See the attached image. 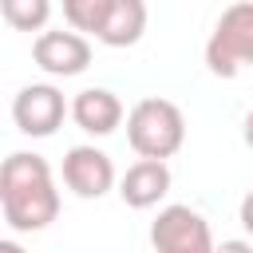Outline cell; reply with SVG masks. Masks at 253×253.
Wrapping results in <instances>:
<instances>
[{
	"label": "cell",
	"instance_id": "14",
	"mask_svg": "<svg viewBox=\"0 0 253 253\" xmlns=\"http://www.w3.org/2000/svg\"><path fill=\"white\" fill-rule=\"evenodd\" d=\"M237 217H241V225H245V233L253 237V190H249V194L241 198V213H237Z\"/></svg>",
	"mask_w": 253,
	"mask_h": 253
},
{
	"label": "cell",
	"instance_id": "15",
	"mask_svg": "<svg viewBox=\"0 0 253 253\" xmlns=\"http://www.w3.org/2000/svg\"><path fill=\"white\" fill-rule=\"evenodd\" d=\"M241 138H245V146L253 150V111L245 115V126H241Z\"/></svg>",
	"mask_w": 253,
	"mask_h": 253
},
{
	"label": "cell",
	"instance_id": "10",
	"mask_svg": "<svg viewBox=\"0 0 253 253\" xmlns=\"http://www.w3.org/2000/svg\"><path fill=\"white\" fill-rule=\"evenodd\" d=\"M142 32H146V0H111L95 40L107 47H134Z\"/></svg>",
	"mask_w": 253,
	"mask_h": 253
},
{
	"label": "cell",
	"instance_id": "3",
	"mask_svg": "<svg viewBox=\"0 0 253 253\" xmlns=\"http://www.w3.org/2000/svg\"><path fill=\"white\" fill-rule=\"evenodd\" d=\"M253 63V0H233L206 40V67L217 79H237Z\"/></svg>",
	"mask_w": 253,
	"mask_h": 253
},
{
	"label": "cell",
	"instance_id": "12",
	"mask_svg": "<svg viewBox=\"0 0 253 253\" xmlns=\"http://www.w3.org/2000/svg\"><path fill=\"white\" fill-rule=\"evenodd\" d=\"M107 4L111 0H63V20L71 24V32H87V36H99L103 28V16H107Z\"/></svg>",
	"mask_w": 253,
	"mask_h": 253
},
{
	"label": "cell",
	"instance_id": "1",
	"mask_svg": "<svg viewBox=\"0 0 253 253\" xmlns=\"http://www.w3.org/2000/svg\"><path fill=\"white\" fill-rule=\"evenodd\" d=\"M0 213L12 233H40L59 217V190L43 154L12 150L0 166Z\"/></svg>",
	"mask_w": 253,
	"mask_h": 253
},
{
	"label": "cell",
	"instance_id": "4",
	"mask_svg": "<svg viewBox=\"0 0 253 253\" xmlns=\"http://www.w3.org/2000/svg\"><path fill=\"white\" fill-rule=\"evenodd\" d=\"M67 115H71V103L55 83H28L12 99V123L28 138H51Z\"/></svg>",
	"mask_w": 253,
	"mask_h": 253
},
{
	"label": "cell",
	"instance_id": "6",
	"mask_svg": "<svg viewBox=\"0 0 253 253\" xmlns=\"http://www.w3.org/2000/svg\"><path fill=\"white\" fill-rule=\"evenodd\" d=\"M32 59H36V67H40L43 75H51V79H71V75H83V71L91 67V43H87V36L63 32V28L40 32V36L32 40Z\"/></svg>",
	"mask_w": 253,
	"mask_h": 253
},
{
	"label": "cell",
	"instance_id": "8",
	"mask_svg": "<svg viewBox=\"0 0 253 253\" xmlns=\"http://www.w3.org/2000/svg\"><path fill=\"white\" fill-rule=\"evenodd\" d=\"M170 166L162 158H138L134 166H126V174L119 178V198L130 210H150L170 194Z\"/></svg>",
	"mask_w": 253,
	"mask_h": 253
},
{
	"label": "cell",
	"instance_id": "9",
	"mask_svg": "<svg viewBox=\"0 0 253 253\" xmlns=\"http://www.w3.org/2000/svg\"><path fill=\"white\" fill-rule=\"evenodd\" d=\"M123 99L115 95V91H107V87H83L75 99H71V119H75V126L79 130H87V134H95V138H107V134H115L119 130V123H123Z\"/></svg>",
	"mask_w": 253,
	"mask_h": 253
},
{
	"label": "cell",
	"instance_id": "16",
	"mask_svg": "<svg viewBox=\"0 0 253 253\" xmlns=\"http://www.w3.org/2000/svg\"><path fill=\"white\" fill-rule=\"evenodd\" d=\"M0 253H24V249H20V245L8 237V241H0Z\"/></svg>",
	"mask_w": 253,
	"mask_h": 253
},
{
	"label": "cell",
	"instance_id": "5",
	"mask_svg": "<svg viewBox=\"0 0 253 253\" xmlns=\"http://www.w3.org/2000/svg\"><path fill=\"white\" fill-rule=\"evenodd\" d=\"M150 245L154 253H213L210 221L190 206H162L150 221Z\"/></svg>",
	"mask_w": 253,
	"mask_h": 253
},
{
	"label": "cell",
	"instance_id": "2",
	"mask_svg": "<svg viewBox=\"0 0 253 253\" xmlns=\"http://www.w3.org/2000/svg\"><path fill=\"white\" fill-rule=\"evenodd\" d=\"M126 142L138 158H174L186 142V115L170 99H138L126 111Z\"/></svg>",
	"mask_w": 253,
	"mask_h": 253
},
{
	"label": "cell",
	"instance_id": "11",
	"mask_svg": "<svg viewBox=\"0 0 253 253\" xmlns=\"http://www.w3.org/2000/svg\"><path fill=\"white\" fill-rule=\"evenodd\" d=\"M0 12L16 32H43L51 20V0H0Z\"/></svg>",
	"mask_w": 253,
	"mask_h": 253
},
{
	"label": "cell",
	"instance_id": "7",
	"mask_svg": "<svg viewBox=\"0 0 253 253\" xmlns=\"http://www.w3.org/2000/svg\"><path fill=\"white\" fill-rule=\"evenodd\" d=\"M63 186L75 198H83V202H95V198L111 194L115 190V162H111V154L99 150V146H87V142L71 146L63 154Z\"/></svg>",
	"mask_w": 253,
	"mask_h": 253
},
{
	"label": "cell",
	"instance_id": "13",
	"mask_svg": "<svg viewBox=\"0 0 253 253\" xmlns=\"http://www.w3.org/2000/svg\"><path fill=\"white\" fill-rule=\"evenodd\" d=\"M213 253H253V241H241V237H229V241H221Z\"/></svg>",
	"mask_w": 253,
	"mask_h": 253
}]
</instances>
